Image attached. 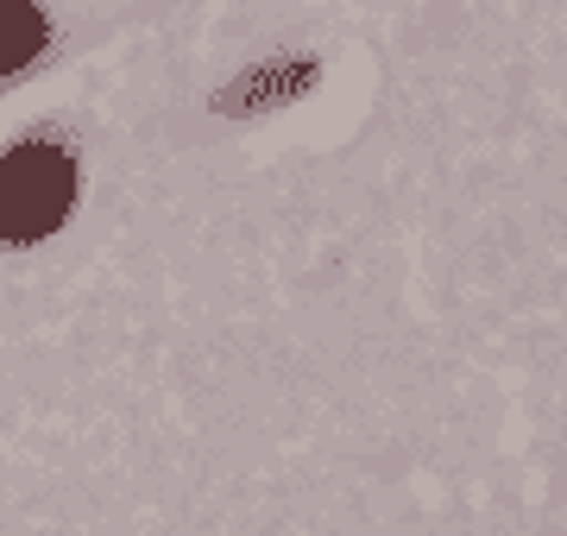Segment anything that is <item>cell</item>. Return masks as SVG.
<instances>
[{"label":"cell","instance_id":"6da1fadb","mask_svg":"<svg viewBox=\"0 0 567 536\" xmlns=\"http://www.w3.org/2000/svg\"><path fill=\"white\" fill-rule=\"evenodd\" d=\"M76 203V165L58 140H25L0 158V240H44Z\"/></svg>","mask_w":567,"mask_h":536},{"label":"cell","instance_id":"7a4b0ae2","mask_svg":"<svg viewBox=\"0 0 567 536\" xmlns=\"http://www.w3.org/2000/svg\"><path fill=\"white\" fill-rule=\"evenodd\" d=\"M309 83H316V63L284 58V63H265V70L240 76V83H227L215 107H221V114H259V107H284L290 95H303Z\"/></svg>","mask_w":567,"mask_h":536},{"label":"cell","instance_id":"3957f363","mask_svg":"<svg viewBox=\"0 0 567 536\" xmlns=\"http://www.w3.org/2000/svg\"><path fill=\"white\" fill-rule=\"evenodd\" d=\"M44 44V20L32 0H0V76H13L39 58Z\"/></svg>","mask_w":567,"mask_h":536}]
</instances>
